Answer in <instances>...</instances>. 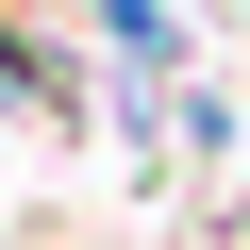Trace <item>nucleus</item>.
I'll return each mask as SVG.
<instances>
[{
	"mask_svg": "<svg viewBox=\"0 0 250 250\" xmlns=\"http://www.w3.org/2000/svg\"><path fill=\"white\" fill-rule=\"evenodd\" d=\"M0 17H17V0H0Z\"/></svg>",
	"mask_w": 250,
	"mask_h": 250,
	"instance_id": "obj_1",
	"label": "nucleus"
}]
</instances>
